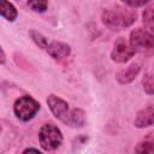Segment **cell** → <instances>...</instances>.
I'll return each mask as SVG.
<instances>
[{
    "instance_id": "3",
    "label": "cell",
    "mask_w": 154,
    "mask_h": 154,
    "mask_svg": "<svg viewBox=\"0 0 154 154\" xmlns=\"http://www.w3.org/2000/svg\"><path fill=\"white\" fill-rule=\"evenodd\" d=\"M63 140L64 137L61 130L52 123L43 124L38 130V141L43 150L48 152L59 148L63 143Z\"/></svg>"
},
{
    "instance_id": "7",
    "label": "cell",
    "mask_w": 154,
    "mask_h": 154,
    "mask_svg": "<svg viewBox=\"0 0 154 154\" xmlns=\"http://www.w3.org/2000/svg\"><path fill=\"white\" fill-rule=\"evenodd\" d=\"M46 52L55 60H64L71 54V47L60 41H52L46 47Z\"/></svg>"
},
{
    "instance_id": "19",
    "label": "cell",
    "mask_w": 154,
    "mask_h": 154,
    "mask_svg": "<svg viewBox=\"0 0 154 154\" xmlns=\"http://www.w3.org/2000/svg\"><path fill=\"white\" fill-rule=\"evenodd\" d=\"M0 52H1V64L4 65V64H5V60H6V55H5L4 48H1V49H0Z\"/></svg>"
},
{
    "instance_id": "15",
    "label": "cell",
    "mask_w": 154,
    "mask_h": 154,
    "mask_svg": "<svg viewBox=\"0 0 154 154\" xmlns=\"http://www.w3.org/2000/svg\"><path fill=\"white\" fill-rule=\"evenodd\" d=\"M30 36H31V40L35 42L36 46H38L40 48L42 49H46V47L48 46V38L46 36H43L41 32L36 31V30H31L30 31Z\"/></svg>"
},
{
    "instance_id": "2",
    "label": "cell",
    "mask_w": 154,
    "mask_h": 154,
    "mask_svg": "<svg viewBox=\"0 0 154 154\" xmlns=\"http://www.w3.org/2000/svg\"><path fill=\"white\" fill-rule=\"evenodd\" d=\"M130 46L138 53H154V32L147 28H136L130 32Z\"/></svg>"
},
{
    "instance_id": "17",
    "label": "cell",
    "mask_w": 154,
    "mask_h": 154,
    "mask_svg": "<svg viewBox=\"0 0 154 154\" xmlns=\"http://www.w3.org/2000/svg\"><path fill=\"white\" fill-rule=\"evenodd\" d=\"M122 1L130 7H141L146 4H148L150 0H122Z\"/></svg>"
},
{
    "instance_id": "14",
    "label": "cell",
    "mask_w": 154,
    "mask_h": 154,
    "mask_svg": "<svg viewBox=\"0 0 154 154\" xmlns=\"http://www.w3.org/2000/svg\"><path fill=\"white\" fill-rule=\"evenodd\" d=\"M28 6L30 10L37 13H43L47 11L48 7V0H28Z\"/></svg>"
},
{
    "instance_id": "1",
    "label": "cell",
    "mask_w": 154,
    "mask_h": 154,
    "mask_svg": "<svg viewBox=\"0 0 154 154\" xmlns=\"http://www.w3.org/2000/svg\"><path fill=\"white\" fill-rule=\"evenodd\" d=\"M137 19L136 11L129 10L123 6L107 7L101 13L102 24L112 31H120L131 26Z\"/></svg>"
},
{
    "instance_id": "12",
    "label": "cell",
    "mask_w": 154,
    "mask_h": 154,
    "mask_svg": "<svg viewBox=\"0 0 154 154\" xmlns=\"http://www.w3.org/2000/svg\"><path fill=\"white\" fill-rule=\"evenodd\" d=\"M142 22L147 29L154 32V4L149 5L143 10L142 13Z\"/></svg>"
},
{
    "instance_id": "9",
    "label": "cell",
    "mask_w": 154,
    "mask_h": 154,
    "mask_svg": "<svg viewBox=\"0 0 154 154\" xmlns=\"http://www.w3.org/2000/svg\"><path fill=\"white\" fill-rule=\"evenodd\" d=\"M140 71H141V65L138 63H134L128 67L118 71L116 75V79L119 84H129L137 77Z\"/></svg>"
},
{
    "instance_id": "8",
    "label": "cell",
    "mask_w": 154,
    "mask_h": 154,
    "mask_svg": "<svg viewBox=\"0 0 154 154\" xmlns=\"http://www.w3.org/2000/svg\"><path fill=\"white\" fill-rule=\"evenodd\" d=\"M154 124V105H148L136 113L134 125L138 129H143Z\"/></svg>"
},
{
    "instance_id": "6",
    "label": "cell",
    "mask_w": 154,
    "mask_h": 154,
    "mask_svg": "<svg viewBox=\"0 0 154 154\" xmlns=\"http://www.w3.org/2000/svg\"><path fill=\"white\" fill-rule=\"evenodd\" d=\"M136 52L134 48L130 46V43L124 38V37H118L113 45V49L111 52V59L114 63H126L130 58L134 57Z\"/></svg>"
},
{
    "instance_id": "10",
    "label": "cell",
    "mask_w": 154,
    "mask_h": 154,
    "mask_svg": "<svg viewBox=\"0 0 154 154\" xmlns=\"http://www.w3.org/2000/svg\"><path fill=\"white\" fill-rule=\"evenodd\" d=\"M0 13H1V17L8 22H13L18 17L17 8L8 0H0Z\"/></svg>"
},
{
    "instance_id": "16",
    "label": "cell",
    "mask_w": 154,
    "mask_h": 154,
    "mask_svg": "<svg viewBox=\"0 0 154 154\" xmlns=\"http://www.w3.org/2000/svg\"><path fill=\"white\" fill-rule=\"evenodd\" d=\"M143 90L148 95H154V73H147L142 79Z\"/></svg>"
},
{
    "instance_id": "5",
    "label": "cell",
    "mask_w": 154,
    "mask_h": 154,
    "mask_svg": "<svg viewBox=\"0 0 154 154\" xmlns=\"http://www.w3.org/2000/svg\"><path fill=\"white\" fill-rule=\"evenodd\" d=\"M47 105H48L51 112L53 113V116L58 120H60L61 123L70 126L72 108L69 107V103L65 100H63L61 97H59L54 94H51L47 97Z\"/></svg>"
},
{
    "instance_id": "13",
    "label": "cell",
    "mask_w": 154,
    "mask_h": 154,
    "mask_svg": "<svg viewBox=\"0 0 154 154\" xmlns=\"http://www.w3.org/2000/svg\"><path fill=\"white\" fill-rule=\"evenodd\" d=\"M85 125V113L81 108H72L71 114V123L70 126L72 128H82Z\"/></svg>"
},
{
    "instance_id": "18",
    "label": "cell",
    "mask_w": 154,
    "mask_h": 154,
    "mask_svg": "<svg viewBox=\"0 0 154 154\" xmlns=\"http://www.w3.org/2000/svg\"><path fill=\"white\" fill-rule=\"evenodd\" d=\"M26 152H35V153H41V150H38V148H32V147H29L26 149L23 150V153H26Z\"/></svg>"
},
{
    "instance_id": "4",
    "label": "cell",
    "mask_w": 154,
    "mask_h": 154,
    "mask_svg": "<svg viewBox=\"0 0 154 154\" xmlns=\"http://www.w3.org/2000/svg\"><path fill=\"white\" fill-rule=\"evenodd\" d=\"M40 111V103L30 95L19 96L13 103V113L22 122L31 120Z\"/></svg>"
},
{
    "instance_id": "11",
    "label": "cell",
    "mask_w": 154,
    "mask_h": 154,
    "mask_svg": "<svg viewBox=\"0 0 154 154\" xmlns=\"http://www.w3.org/2000/svg\"><path fill=\"white\" fill-rule=\"evenodd\" d=\"M136 153H154V130L148 132L136 146Z\"/></svg>"
}]
</instances>
